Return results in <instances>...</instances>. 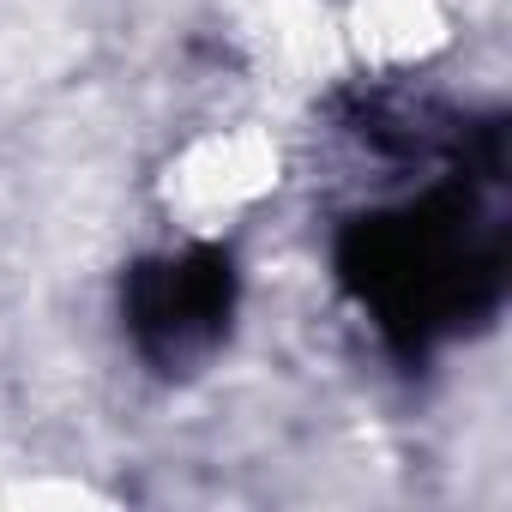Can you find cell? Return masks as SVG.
Returning <instances> with one entry per match:
<instances>
[{
    "label": "cell",
    "instance_id": "6da1fadb",
    "mask_svg": "<svg viewBox=\"0 0 512 512\" xmlns=\"http://www.w3.org/2000/svg\"><path fill=\"white\" fill-rule=\"evenodd\" d=\"M500 133L386 211H362L338 235V278L392 350L428 356L434 344L482 326L506 290V211H500Z\"/></svg>",
    "mask_w": 512,
    "mask_h": 512
},
{
    "label": "cell",
    "instance_id": "7a4b0ae2",
    "mask_svg": "<svg viewBox=\"0 0 512 512\" xmlns=\"http://www.w3.org/2000/svg\"><path fill=\"white\" fill-rule=\"evenodd\" d=\"M127 332L157 374L205 368L235 320V260L223 247H181L133 266L127 290Z\"/></svg>",
    "mask_w": 512,
    "mask_h": 512
}]
</instances>
